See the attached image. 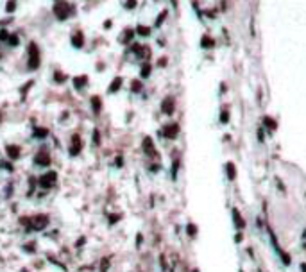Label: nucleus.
Wrapping results in <instances>:
<instances>
[{
    "label": "nucleus",
    "mask_w": 306,
    "mask_h": 272,
    "mask_svg": "<svg viewBox=\"0 0 306 272\" xmlns=\"http://www.w3.org/2000/svg\"><path fill=\"white\" fill-rule=\"evenodd\" d=\"M93 143L98 145V131H93Z\"/></svg>",
    "instance_id": "15"
},
{
    "label": "nucleus",
    "mask_w": 306,
    "mask_h": 272,
    "mask_svg": "<svg viewBox=\"0 0 306 272\" xmlns=\"http://www.w3.org/2000/svg\"><path fill=\"white\" fill-rule=\"evenodd\" d=\"M120 86H122V79L116 77L115 81L111 82V86H109V93H113V91H116V90H120Z\"/></svg>",
    "instance_id": "10"
},
{
    "label": "nucleus",
    "mask_w": 306,
    "mask_h": 272,
    "mask_svg": "<svg viewBox=\"0 0 306 272\" xmlns=\"http://www.w3.org/2000/svg\"><path fill=\"white\" fill-rule=\"evenodd\" d=\"M116 167H122V158H116Z\"/></svg>",
    "instance_id": "19"
},
{
    "label": "nucleus",
    "mask_w": 306,
    "mask_h": 272,
    "mask_svg": "<svg viewBox=\"0 0 306 272\" xmlns=\"http://www.w3.org/2000/svg\"><path fill=\"white\" fill-rule=\"evenodd\" d=\"M7 156H9L11 159H18L20 149L16 147V145H7Z\"/></svg>",
    "instance_id": "7"
},
{
    "label": "nucleus",
    "mask_w": 306,
    "mask_h": 272,
    "mask_svg": "<svg viewBox=\"0 0 306 272\" xmlns=\"http://www.w3.org/2000/svg\"><path fill=\"white\" fill-rule=\"evenodd\" d=\"M91 106H93V111L98 113V111L102 109V100L97 97V95H95V97H91Z\"/></svg>",
    "instance_id": "8"
},
{
    "label": "nucleus",
    "mask_w": 306,
    "mask_h": 272,
    "mask_svg": "<svg viewBox=\"0 0 306 272\" xmlns=\"http://www.w3.org/2000/svg\"><path fill=\"white\" fill-rule=\"evenodd\" d=\"M172 106L174 104L170 102V98H167V100L163 102V111H165V113H172V109H174Z\"/></svg>",
    "instance_id": "12"
},
{
    "label": "nucleus",
    "mask_w": 306,
    "mask_h": 272,
    "mask_svg": "<svg viewBox=\"0 0 306 272\" xmlns=\"http://www.w3.org/2000/svg\"><path fill=\"white\" fill-rule=\"evenodd\" d=\"M47 134H48V131H47V129H41V127L34 131V138H45Z\"/></svg>",
    "instance_id": "13"
},
{
    "label": "nucleus",
    "mask_w": 306,
    "mask_h": 272,
    "mask_svg": "<svg viewBox=\"0 0 306 272\" xmlns=\"http://www.w3.org/2000/svg\"><path fill=\"white\" fill-rule=\"evenodd\" d=\"M127 5H131V7H133V5H134V0H127Z\"/></svg>",
    "instance_id": "21"
},
{
    "label": "nucleus",
    "mask_w": 306,
    "mask_h": 272,
    "mask_svg": "<svg viewBox=\"0 0 306 272\" xmlns=\"http://www.w3.org/2000/svg\"><path fill=\"white\" fill-rule=\"evenodd\" d=\"M70 15H72V7H70L68 4H58V5H56V16H58L59 20L68 18Z\"/></svg>",
    "instance_id": "5"
},
{
    "label": "nucleus",
    "mask_w": 306,
    "mask_h": 272,
    "mask_svg": "<svg viewBox=\"0 0 306 272\" xmlns=\"http://www.w3.org/2000/svg\"><path fill=\"white\" fill-rule=\"evenodd\" d=\"M18 43V38H11V45H16Z\"/></svg>",
    "instance_id": "20"
},
{
    "label": "nucleus",
    "mask_w": 306,
    "mask_h": 272,
    "mask_svg": "<svg viewBox=\"0 0 306 272\" xmlns=\"http://www.w3.org/2000/svg\"><path fill=\"white\" fill-rule=\"evenodd\" d=\"M133 90H134V91H138V90H140V82H133Z\"/></svg>",
    "instance_id": "17"
},
{
    "label": "nucleus",
    "mask_w": 306,
    "mask_h": 272,
    "mask_svg": "<svg viewBox=\"0 0 306 272\" xmlns=\"http://www.w3.org/2000/svg\"><path fill=\"white\" fill-rule=\"evenodd\" d=\"M86 82H88V77H84V75H81V77H75V79H74V84H75V88H79V90H81V88H82Z\"/></svg>",
    "instance_id": "9"
},
{
    "label": "nucleus",
    "mask_w": 306,
    "mask_h": 272,
    "mask_svg": "<svg viewBox=\"0 0 306 272\" xmlns=\"http://www.w3.org/2000/svg\"><path fill=\"white\" fill-rule=\"evenodd\" d=\"M81 151H82V141H81V136L74 134V136H72V140H70V154L77 156Z\"/></svg>",
    "instance_id": "6"
},
{
    "label": "nucleus",
    "mask_w": 306,
    "mask_h": 272,
    "mask_svg": "<svg viewBox=\"0 0 306 272\" xmlns=\"http://www.w3.org/2000/svg\"><path fill=\"white\" fill-rule=\"evenodd\" d=\"M56 81H59V82H63L65 79H63V75H61V74H56Z\"/></svg>",
    "instance_id": "18"
},
{
    "label": "nucleus",
    "mask_w": 306,
    "mask_h": 272,
    "mask_svg": "<svg viewBox=\"0 0 306 272\" xmlns=\"http://www.w3.org/2000/svg\"><path fill=\"white\" fill-rule=\"evenodd\" d=\"M34 165L36 167H48L50 165V156L47 151H39L38 154L34 156Z\"/></svg>",
    "instance_id": "4"
},
{
    "label": "nucleus",
    "mask_w": 306,
    "mask_h": 272,
    "mask_svg": "<svg viewBox=\"0 0 306 272\" xmlns=\"http://www.w3.org/2000/svg\"><path fill=\"white\" fill-rule=\"evenodd\" d=\"M39 65V52L38 48H36V45L32 43L31 45V50H29V68L31 70H36Z\"/></svg>",
    "instance_id": "3"
},
{
    "label": "nucleus",
    "mask_w": 306,
    "mask_h": 272,
    "mask_svg": "<svg viewBox=\"0 0 306 272\" xmlns=\"http://www.w3.org/2000/svg\"><path fill=\"white\" fill-rule=\"evenodd\" d=\"M56 179H58V174L56 172H48V174L41 175L39 177V186H43V188H52L54 184H56Z\"/></svg>",
    "instance_id": "2"
},
{
    "label": "nucleus",
    "mask_w": 306,
    "mask_h": 272,
    "mask_svg": "<svg viewBox=\"0 0 306 272\" xmlns=\"http://www.w3.org/2000/svg\"><path fill=\"white\" fill-rule=\"evenodd\" d=\"M138 32H140V34H141V36H147V34H149V32H151V31H149V29H147V27H138Z\"/></svg>",
    "instance_id": "14"
},
{
    "label": "nucleus",
    "mask_w": 306,
    "mask_h": 272,
    "mask_svg": "<svg viewBox=\"0 0 306 272\" xmlns=\"http://www.w3.org/2000/svg\"><path fill=\"white\" fill-rule=\"evenodd\" d=\"M72 45L74 47H82V34H75V36H72Z\"/></svg>",
    "instance_id": "11"
},
{
    "label": "nucleus",
    "mask_w": 306,
    "mask_h": 272,
    "mask_svg": "<svg viewBox=\"0 0 306 272\" xmlns=\"http://www.w3.org/2000/svg\"><path fill=\"white\" fill-rule=\"evenodd\" d=\"M47 224H48V217H47V215H36V217L31 218V226H29V229L39 231V229H43Z\"/></svg>",
    "instance_id": "1"
},
{
    "label": "nucleus",
    "mask_w": 306,
    "mask_h": 272,
    "mask_svg": "<svg viewBox=\"0 0 306 272\" xmlns=\"http://www.w3.org/2000/svg\"><path fill=\"white\" fill-rule=\"evenodd\" d=\"M0 165H2V168H5V170H9V172L13 170V167H11L9 163H0Z\"/></svg>",
    "instance_id": "16"
}]
</instances>
